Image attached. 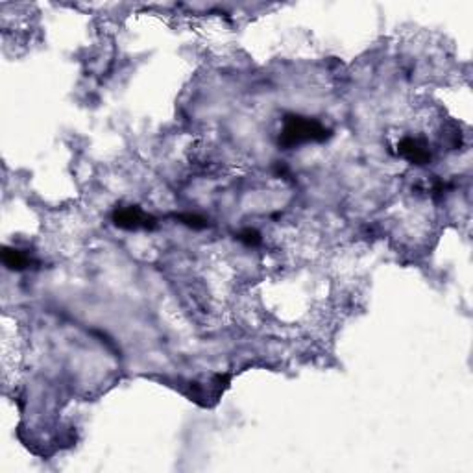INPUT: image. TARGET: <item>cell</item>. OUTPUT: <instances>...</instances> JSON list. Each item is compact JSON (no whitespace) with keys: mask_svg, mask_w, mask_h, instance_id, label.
<instances>
[{"mask_svg":"<svg viewBox=\"0 0 473 473\" xmlns=\"http://www.w3.org/2000/svg\"><path fill=\"white\" fill-rule=\"evenodd\" d=\"M329 139V130L316 118L302 115H287L279 133V147L298 148L309 142H324Z\"/></svg>","mask_w":473,"mask_h":473,"instance_id":"cell-1","label":"cell"},{"mask_svg":"<svg viewBox=\"0 0 473 473\" xmlns=\"http://www.w3.org/2000/svg\"><path fill=\"white\" fill-rule=\"evenodd\" d=\"M113 222L120 230L137 231V230H154L158 220L152 214L145 213L137 205H126V207H117L113 213Z\"/></svg>","mask_w":473,"mask_h":473,"instance_id":"cell-2","label":"cell"},{"mask_svg":"<svg viewBox=\"0 0 473 473\" xmlns=\"http://www.w3.org/2000/svg\"><path fill=\"white\" fill-rule=\"evenodd\" d=\"M398 152H400L407 161H411L412 165H418V167L427 165L429 161H431V148H429L427 142L422 141V139H416V137H414V139H412V137L403 139V141L398 145Z\"/></svg>","mask_w":473,"mask_h":473,"instance_id":"cell-3","label":"cell"},{"mask_svg":"<svg viewBox=\"0 0 473 473\" xmlns=\"http://www.w3.org/2000/svg\"><path fill=\"white\" fill-rule=\"evenodd\" d=\"M2 261H4V265H6L10 270L17 272L26 270L30 266V263H32V259H30L28 255L15 248H4V252H2Z\"/></svg>","mask_w":473,"mask_h":473,"instance_id":"cell-4","label":"cell"},{"mask_svg":"<svg viewBox=\"0 0 473 473\" xmlns=\"http://www.w3.org/2000/svg\"><path fill=\"white\" fill-rule=\"evenodd\" d=\"M176 219L180 220L181 224L192 228V230H203V228H207V220L203 219V216H200V214L181 213V214H178Z\"/></svg>","mask_w":473,"mask_h":473,"instance_id":"cell-5","label":"cell"},{"mask_svg":"<svg viewBox=\"0 0 473 473\" xmlns=\"http://www.w3.org/2000/svg\"><path fill=\"white\" fill-rule=\"evenodd\" d=\"M236 236H239V241L246 244V246H259L261 244V233L257 230H252V228L241 231Z\"/></svg>","mask_w":473,"mask_h":473,"instance_id":"cell-6","label":"cell"}]
</instances>
